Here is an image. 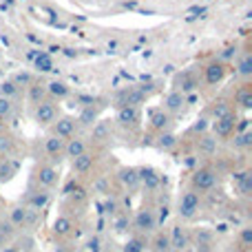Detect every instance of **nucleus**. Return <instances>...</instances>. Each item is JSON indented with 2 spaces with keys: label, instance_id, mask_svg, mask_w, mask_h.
Wrapping results in <instances>:
<instances>
[{
  "label": "nucleus",
  "instance_id": "39",
  "mask_svg": "<svg viewBox=\"0 0 252 252\" xmlns=\"http://www.w3.org/2000/svg\"><path fill=\"white\" fill-rule=\"evenodd\" d=\"M0 232H2L4 237H11L13 232H16V226H13L9 219H7V221H0Z\"/></svg>",
  "mask_w": 252,
  "mask_h": 252
},
{
  "label": "nucleus",
  "instance_id": "33",
  "mask_svg": "<svg viewBox=\"0 0 252 252\" xmlns=\"http://www.w3.org/2000/svg\"><path fill=\"white\" fill-rule=\"evenodd\" d=\"M155 252H170V239L166 235H159L155 239Z\"/></svg>",
  "mask_w": 252,
  "mask_h": 252
},
{
  "label": "nucleus",
  "instance_id": "38",
  "mask_svg": "<svg viewBox=\"0 0 252 252\" xmlns=\"http://www.w3.org/2000/svg\"><path fill=\"white\" fill-rule=\"evenodd\" d=\"M11 148H13L11 139H9L7 135H0V155H7V153H11Z\"/></svg>",
  "mask_w": 252,
  "mask_h": 252
},
{
  "label": "nucleus",
  "instance_id": "40",
  "mask_svg": "<svg viewBox=\"0 0 252 252\" xmlns=\"http://www.w3.org/2000/svg\"><path fill=\"white\" fill-rule=\"evenodd\" d=\"M104 213H106V215H115V213H118V201H115V199H106Z\"/></svg>",
  "mask_w": 252,
  "mask_h": 252
},
{
  "label": "nucleus",
  "instance_id": "22",
  "mask_svg": "<svg viewBox=\"0 0 252 252\" xmlns=\"http://www.w3.org/2000/svg\"><path fill=\"white\" fill-rule=\"evenodd\" d=\"M237 104H239L244 111L252 109V89L250 87H244L239 93H237Z\"/></svg>",
  "mask_w": 252,
  "mask_h": 252
},
{
  "label": "nucleus",
  "instance_id": "1",
  "mask_svg": "<svg viewBox=\"0 0 252 252\" xmlns=\"http://www.w3.org/2000/svg\"><path fill=\"white\" fill-rule=\"evenodd\" d=\"M35 122L40 126H51L58 120V106L51 100H42L35 104V113H33Z\"/></svg>",
  "mask_w": 252,
  "mask_h": 252
},
{
  "label": "nucleus",
  "instance_id": "23",
  "mask_svg": "<svg viewBox=\"0 0 252 252\" xmlns=\"http://www.w3.org/2000/svg\"><path fill=\"white\" fill-rule=\"evenodd\" d=\"M151 122H153V126H155V128L164 130L166 126H168V122H170V115L164 113V111H155V113L151 115Z\"/></svg>",
  "mask_w": 252,
  "mask_h": 252
},
{
  "label": "nucleus",
  "instance_id": "4",
  "mask_svg": "<svg viewBox=\"0 0 252 252\" xmlns=\"http://www.w3.org/2000/svg\"><path fill=\"white\" fill-rule=\"evenodd\" d=\"M135 228L139 232H153L157 228V215L153 208H142L135 215Z\"/></svg>",
  "mask_w": 252,
  "mask_h": 252
},
{
  "label": "nucleus",
  "instance_id": "7",
  "mask_svg": "<svg viewBox=\"0 0 252 252\" xmlns=\"http://www.w3.org/2000/svg\"><path fill=\"white\" fill-rule=\"evenodd\" d=\"M137 177H139V184H142L146 190H151V192H155L157 188H159V184H161L159 175H157L153 168H137Z\"/></svg>",
  "mask_w": 252,
  "mask_h": 252
},
{
  "label": "nucleus",
  "instance_id": "37",
  "mask_svg": "<svg viewBox=\"0 0 252 252\" xmlns=\"http://www.w3.org/2000/svg\"><path fill=\"white\" fill-rule=\"evenodd\" d=\"M239 241L244 248H252V228H244V230H241Z\"/></svg>",
  "mask_w": 252,
  "mask_h": 252
},
{
  "label": "nucleus",
  "instance_id": "44",
  "mask_svg": "<svg viewBox=\"0 0 252 252\" xmlns=\"http://www.w3.org/2000/svg\"><path fill=\"white\" fill-rule=\"evenodd\" d=\"M206 128V120H199V124L192 126V130H204Z\"/></svg>",
  "mask_w": 252,
  "mask_h": 252
},
{
  "label": "nucleus",
  "instance_id": "13",
  "mask_svg": "<svg viewBox=\"0 0 252 252\" xmlns=\"http://www.w3.org/2000/svg\"><path fill=\"white\" fill-rule=\"evenodd\" d=\"M223 78H226V66L221 62H213L206 66V82L208 84H219Z\"/></svg>",
  "mask_w": 252,
  "mask_h": 252
},
{
  "label": "nucleus",
  "instance_id": "30",
  "mask_svg": "<svg viewBox=\"0 0 252 252\" xmlns=\"http://www.w3.org/2000/svg\"><path fill=\"white\" fill-rule=\"evenodd\" d=\"M13 113V100L0 95V118H11Z\"/></svg>",
  "mask_w": 252,
  "mask_h": 252
},
{
  "label": "nucleus",
  "instance_id": "28",
  "mask_svg": "<svg viewBox=\"0 0 252 252\" xmlns=\"http://www.w3.org/2000/svg\"><path fill=\"white\" fill-rule=\"evenodd\" d=\"M237 184H239V195L248 197L250 192H252V175L248 173V170H246V175H244V177H241Z\"/></svg>",
  "mask_w": 252,
  "mask_h": 252
},
{
  "label": "nucleus",
  "instance_id": "14",
  "mask_svg": "<svg viewBox=\"0 0 252 252\" xmlns=\"http://www.w3.org/2000/svg\"><path fill=\"white\" fill-rule=\"evenodd\" d=\"M120 182L124 184L128 190H135L139 186V177H137V168H120Z\"/></svg>",
  "mask_w": 252,
  "mask_h": 252
},
{
  "label": "nucleus",
  "instance_id": "10",
  "mask_svg": "<svg viewBox=\"0 0 252 252\" xmlns=\"http://www.w3.org/2000/svg\"><path fill=\"white\" fill-rule=\"evenodd\" d=\"M118 122L122 126H135L139 122V111L137 106H130V104H124L122 109L118 111Z\"/></svg>",
  "mask_w": 252,
  "mask_h": 252
},
{
  "label": "nucleus",
  "instance_id": "16",
  "mask_svg": "<svg viewBox=\"0 0 252 252\" xmlns=\"http://www.w3.org/2000/svg\"><path fill=\"white\" fill-rule=\"evenodd\" d=\"M93 168V155L84 151L82 155L73 157V173H87Z\"/></svg>",
  "mask_w": 252,
  "mask_h": 252
},
{
  "label": "nucleus",
  "instance_id": "36",
  "mask_svg": "<svg viewBox=\"0 0 252 252\" xmlns=\"http://www.w3.org/2000/svg\"><path fill=\"white\" fill-rule=\"evenodd\" d=\"M122 252H144V241L142 239H128Z\"/></svg>",
  "mask_w": 252,
  "mask_h": 252
},
{
  "label": "nucleus",
  "instance_id": "25",
  "mask_svg": "<svg viewBox=\"0 0 252 252\" xmlns=\"http://www.w3.org/2000/svg\"><path fill=\"white\" fill-rule=\"evenodd\" d=\"M237 71H239V75H244V78L252 75V56L250 53H244V56H241L239 64H237Z\"/></svg>",
  "mask_w": 252,
  "mask_h": 252
},
{
  "label": "nucleus",
  "instance_id": "32",
  "mask_svg": "<svg viewBox=\"0 0 252 252\" xmlns=\"http://www.w3.org/2000/svg\"><path fill=\"white\" fill-rule=\"evenodd\" d=\"M213 115H215V120H219V118H226V115H232V111L226 102H219V104H215Z\"/></svg>",
  "mask_w": 252,
  "mask_h": 252
},
{
  "label": "nucleus",
  "instance_id": "45",
  "mask_svg": "<svg viewBox=\"0 0 252 252\" xmlns=\"http://www.w3.org/2000/svg\"><path fill=\"white\" fill-rule=\"evenodd\" d=\"M232 51H235V49H226V51L221 53V58H230V56H232Z\"/></svg>",
  "mask_w": 252,
  "mask_h": 252
},
{
  "label": "nucleus",
  "instance_id": "42",
  "mask_svg": "<svg viewBox=\"0 0 252 252\" xmlns=\"http://www.w3.org/2000/svg\"><path fill=\"white\" fill-rule=\"evenodd\" d=\"M38 66H40V69H42V71H49V69H51V62H49V58H38Z\"/></svg>",
  "mask_w": 252,
  "mask_h": 252
},
{
  "label": "nucleus",
  "instance_id": "41",
  "mask_svg": "<svg viewBox=\"0 0 252 252\" xmlns=\"http://www.w3.org/2000/svg\"><path fill=\"white\" fill-rule=\"evenodd\" d=\"M100 239L97 237H93V239H89V244H87V250L89 252H100Z\"/></svg>",
  "mask_w": 252,
  "mask_h": 252
},
{
  "label": "nucleus",
  "instance_id": "18",
  "mask_svg": "<svg viewBox=\"0 0 252 252\" xmlns=\"http://www.w3.org/2000/svg\"><path fill=\"white\" fill-rule=\"evenodd\" d=\"M27 213H29L27 206H13V208L9 210V221H11L16 228H22L27 221Z\"/></svg>",
  "mask_w": 252,
  "mask_h": 252
},
{
  "label": "nucleus",
  "instance_id": "9",
  "mask_svg": "<svg viewBox=\"0 0 252 252\" xmlns=\"http://www.w3.org/2000/svg\"><path fill=\"white\" fill-rule=\"evenodd\" d=\"M87 151V144H84V139H80V137H66L64 139V151H62V155H66V157H78V155H82V153Z\"/></svg>",
  "mask_w": 252,
  "mask_h": 252
},
{
  "label": "nucleus",
  "instance_id": "24",
  "mask_svg": "<svg viewBox=\"0 0 252 252\" xmlns=\"http://www.w3.org/2000/svg\"><path fill=\"white\" fill-rule=\"evenodd\" d=\"M71 228H73V223L66 217H58L56 223H53V232H56V235H69Z\"/></svg>",
  "mask_w": 252,
  "mask_h": 252
},
{
  "label": "nucleus",
  "instance_id": "6",
  "mask_svg": "<svg viewBox=\"0 0 252 252\" xmlns=\"http://www.w3.org/2000/svg\"><path fill=\"white\" fill-rule=\"evenodd\" d=\"M35 182H38L40 186H47V188L56 186V182H58V170L53 168V166H49V164L38 166V168H35Z\"/></svg>",
  "mask_w": 252,
  "mask_h": 252
},
{
  "label": "nucleus",
  "instance_id": "2",
  "mask_svg": "<svg viewBox=\"0 0 252 252\" xmlns=\"http://www.w3.org/2000/svg\"><path fill=\"white\" fill-rule=\"evenodd\" d=\"M199 206H201V199L195 190H188L182 195L179 199V217L184 219H192L197 213H199Z\"/></svg>",
  "mask_w": 252,
  "mask_h": 252
},
{
  "label": "nucleus",
  "instance_id": "29",
  "mask_svg": "<svg viewBox=\"0 0 252 252\" xmlns=\"http://www.w3.org/2000/svg\"><path fill=\"white\" fill-rule=\"evenodd\" d=\"M0 95L13 100V97L18 95V84L16 82H2V84H0Z\"/></svg>",
  "mask_w": 252,
  "mask_h": 252
},
{
  "label": "nucleus",
  "instance_id": "34",
  "mask_svg": "<svg viewBox=\"0 0 252 252\" xmlns=\"http://www.w3.org/2000/svg\"><path fill=\"white\" fill-rule=\"evenodd\" d=\"M232 144H235V148H246V146H250V144H252V135H250V133H239V135L235 137V142H232Z\"/></svg>",
  "mask_w": 252,
  "mask_h": 252
},
{
  "label": "nucleus",
  "instance_id": "3",
  "mask_svg": "<svg viewBox=\"0 0 252 252\" xmlns=\"http://www.w3.org/2000/svg\"><path fill=\"white\" fill-rule=\"evenodd\" d=\"M215 184H217V177H215L213 170L208 168H201V170H195L192 175V188L199 192H206V190H213Z\"/></svg>",
  "mask_w": 252,
  "mask_h": 252
},
{
  "label": "nucleus",
  "instance_id": "26",
  "mask_svg": "<svg viewBox=\"0 0 252 252\" xmlns=\"http://www.w3.org/2000/svg\"><path fill=\"white\" fill-rule=\"evenodd\" d=\"M91 137L95 139V142H102V139L109 137V126H106V122H95V124H93Z\"/></svg>",
  "mask_w": 252,
  "mask_h": 252
},
{
  "label": "nucleus",
  "instance_id": "31",
  "mask_svg": "<svg viewBox=\"0 0 252 252\" xmlns=\"http://www.w3.org/2000/svg\"><path fill=\"white\" fill-rule=\"evenodd\" d=\"M199 148H201V153H206V155H213V153L217 151V139L204 137L201 139V144H199Z\"/></svg>",
  "mask_w": 252,
  "mask_h": 252
},
{
  "label": "nucleus",
  "instance_id": "21",
  "mask_svg": "<svg viewBox=\"0 0 252 252\" xmlns=\"http://www.w3.org/2000/svg\"><path fill=\"white\" fill-rule=\"evenodd\" d=\"M75 122H78L80 126H93L97 122V111L93 109V106H87V109L80 113V118L75 120Z\"/></svg>",
  "mask_w": 252,
  "mask_h": 252
},
{
  "label": "nucleus",
  "instance_id": "35",
  "mask_svg": "<svg viewBox=\"0 0 252 252\" xmlns=\"http://www.w3.org/2000/svg\"><path fill=\"white\" fill-rule=\"evenodd\" d=\"M128 217H124V215H120L118 219H115V223H113V228H115V232H118V235H124L126 230H128Z\"/></svg>",
  "mask_w": 252,
  "mask_h": 252
},
{
  "label": "nucleus",
  "instance_id": "20",
  "mask_svg": "<svg viewBox=\"0 0 252 252\" xmlns=\"http://www.w3.org/2000/svg\"><path fill=\"white\" fill-rule=\"evenodd\" d=\"M47 87L44 84H29V100L33 102V104H38V102L47 100Z\"/></svg>",
  "mask_w": 252,
  "mask_h": 252
},
{
  "label": "nucleus",
  "instance_id": "43",
  "mask_svg": "<svg viewBox=\"0 0 252 252\" xmlns=\"http://www.w3.org/2000/svg\"><path fill=\"white\" fill-rule=\"evenodd\" d=\"M7 244H9V237H4L2 232H0V250H2V248H4V246H7Z\"/></svg>",
  "mask_w": 252,
  "mask_h": 252
},
{
  "label": "nucleus",
  "instance_id": "46",
  "mask_svg": "<svg viewBox=\"0 0 252 252\" xmlns=\"http://www.w3.org/2000/svg\"><path fill=\"white\" fill-rule=\"evenodd\" d=\"M2 252H16V250H13L11 246H4V248H2Z\"/></svg>",
  "mask_w": 252,
  "mask_h": 252
},
{
  "label": "nucleus",
  "instance_id": "12",
  "mask_svg": "<svg viewBox=\"0 0 252 252\" xmlns=\"http://www.w3.org/2000/svg\"><path fill=\"white\" fill-rule=\"evenodd\" d=\"M184 104H186V97H184L182 91H173V93H168V95L164 97L166 113H177V111H182Z\"/></svg>",
  "mask_w": 252,
  "mask_h": 252
},
{
  "label": "nucleus",
  "instance_id": "27",
  "mask_svg": "<svg viewBox=\"0 0 252 252\" xmlns=\"http://www.w3.org/2000/svg\"><path fill=\"white\" fill-rule=\"evenodd\" d=\"M175 144H177V139L170 133H161L159 137H157V148H161V151H170Z\"/></svg>",
  "mask_w": 252,
  "mask_h": 252
},
{
  "label": "nucleus",
  "instance_id": "19",
  "mask_svg": "<svg viewBox=\"0 0 252 252\" xmlns=\"http://www.w3.org/2000/svg\"><path fill=\"white\" fill-rule=\"evenodd\" d=\"M168 239H170V250L182 252L184 248H186V235H184L182 226H175L173 228V235H170Z\"/></svg>",
  "mask_w": 252,
  "mask_h": 252
},
{
  "label": "nucleus",
  "instance_id": "8",
  "mask_svg": "<svg viewBox=\"0 0 252 252\" xmlns=\"http://www.w3.org/2000/svg\"><path fill=\"white\" fill-rule=\"evenodd\" d=\"M44 151L53 157V161H58V164H60V159H62L60 155H62V151H64V137L49 135V137L44 139Z\"/></svg>",
  "mask_w": 252,
  "mask_h": 252
},
{
  "label": "nucleus",
  "instance_id": "15",
  "mask_svg": "<svg viewBox=\"0 0 252 252\" xmlns=\"http://www.w3.org/2000/svg\"><path fill=\"white\" fill-rule=\"evenodd\" d=\"M47 87V95L53 97V100H64L66 95H69V87H66L64 82H58V80H53V82L44 84Z\"/></svg>",
  "mask_w": 252,
  "mask_h": 252
},
{
  "label": "nucleus",
  "instance_id": "17",
  "mask_svg": "<svg viewBox=\"0 0 252 252\" xmlns=\"http://www.w3.org/2000/svg\"><path fill=\"white\" fill-rule=\"evenodd\" d=\"M49 204V192H29L27 197V208L31 210H42Z\"/></svg>",
  "mask_w": 252,
  "mask_h": 252
},
{
  "label": "nucleus",
  "instance_id": "11",
  "mask_svg": "<svg viewBox=\"0 0 252 252\" xmlns=\"http://www.w3.org/2000/svg\"><path fill=\"white\" fill-rule=\"evenodd\" d=\"M235 113L232 115H226V118H219V120H215V124H213V130H215V135H219V137H228V135L235 130Z\"/></svg>",
  "mask_w": 252,
  "mask_h": 252
},
{
  "label": "nucleus",
  "instance_id": "5",
  "mask_svg": "<svg viewBox=\"0 0 252 252\" xmlns=\"http://www.w3.org/2000/svg\"><path fill=\"white\" fill-rule=\"evenodd\" d=\"M75 128H78V122L75 118H60L51 124V135H58V137H71L75 135Z\"/></svg>",
  "mask_w": 252,
  "mask_h": 252
}]
</instances>
